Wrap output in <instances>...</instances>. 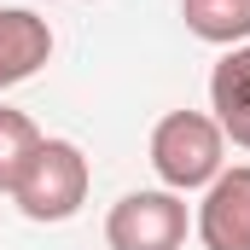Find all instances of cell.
Here are the masks:
<instances>
[{
	"mask_svg": "<svg viewBox=\"0 0 250 250\" xmlns=\"http://www.w3.org/2000/svg\"><path fill=\"white\" fill-rule=\"evenodd\" d=\"M221 151H227V134L204 111H169L151 128V169H157V181L169 192L209 187L221 175Z\"/></svg>",
	"mask_w": 250,
	"mask_h": 250,
	"instance_id": "obj_1",
	"label": "cell"
},
{
	"mask_svg": "<svg viewBox=\"0 0 250 250\" xmlns=\"http://www.w3.org/2000/svg\"><path fill=\"white\" fill-rule=\"evenodd\" d=\"M187 239V204L181 192H128L105 215V245L111 250H181Z\"/></svg>",
	"mask_w": 250,
	"mask_h": 250,
	"instance_id": "obj_3",
	"label": "cell"
},
{
	"mask_svg": "<svg viewBox=\"0 0 250 250\" xmlns=\"http://www.w3.org/2000/svg\"><path fill=\"white\" fill-rule=\"evenodd\" d=\"M198 239L204 250H250V163L221 169L198 204Z\"/></svg>",
	"mask_w": 250,
	"mask_h": 250,
	"instance_id": "obj_4",
	"label": "cell"
},
{
	"mask_svg": "<svg viewBox=\"0 0 250 250\" xmlns=\"http://www.w3.org/2000/svg\"><path fill=\"white\" fill-rule=\"evenodd\" d=\"M209 111H215V128L250 151V41L209 70Z\"/></svg>",
	"mask_w": 250,
	"mask_h": 250,
	"instance_id": "obj_6",
	"label": "cell"
},
{
	"mask_svg": "<svg viewBox=\"0 0 250 250\" xmlns=\"http://www.w3.org/2000/svg\"><path fill=\"white\" fill-rule=\"evenodd\" d=\"M47 59H53V29H47V18H35V12H23V6H6V12H0V93L18 87V82H29Z\"/></svg>",
	"mask_w": 250,
	"mask_h": 250,
	"instance_id": "obj_5",
	"label": "cell"
},
{
	"mask_svg": "<svg viewBox=\"0 0 250 250\" xmlns=\"http://www.w3.org/2000/svg\"><path fill=\"white\" fill-rule=\"evenodd\" d=\"M87 181L93 175H87V157L76 140H41L12 187V204L29 221H70L87 204Z\"/></svg>",
	"mask_w": 250,
	"mask_h": 250,
	"instance_id": "obj_2",
	"label": "cell"
},
{
	"mask_svg": "<svg viewBox=\"0 0 250 250\" xmlns=\"http://www.w3.org/2000/svg\"><path fill=\"white\" fill-rule=\"evenodd\" d=\"M181 18L209 47H245L250 41V0H181Z\"/></svg>",
	"mask_w": 250,
	"mask_h": 250,
	"instance_id": "obj_7",
	"label": "cell"
},
{
	"mask_svg": "<svg viewBox=\"0 0 250 250\" xmlns=\"http://www.w3.org/2000/svg\"><path fill=\"white\" fill-rule=\"evenodd\" d=\"M47 134L29 123L23 111H12V105H0V192L18 187V175H23V163L35 157V146H41Z\"/></svg>",
	"mask_w": 250,
	"mask_h": 250,
	"instance_id": "obj_8",
	"label": "cell"
}]
</instances>
